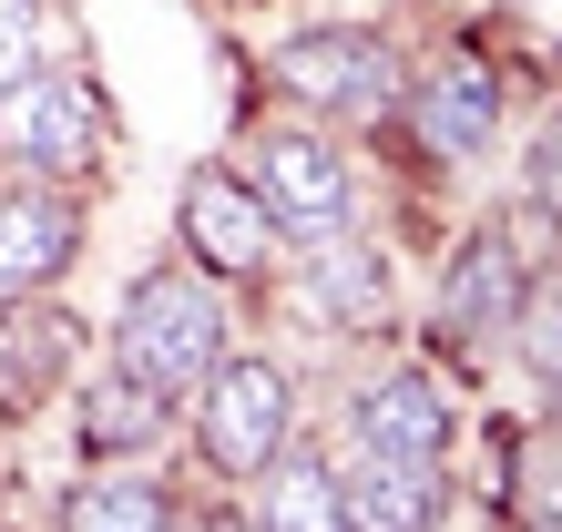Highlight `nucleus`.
Here are the masks:
<instances>
[{"label":"nucleus","instance_id":"obj_5","mask_svg":"<svg viewBox=\"0 0 562 532\" xmlns=\"http://www.w3.org/2000/svg\"><path fill=\"white\" fill-rule=\"evenodd\" d=\"M400 133H409V154L419 164H440V175H471V164L502 154V133H512V73L491 62L481 42H429L409 62V82H400Z\"/></svg>","mask_w":562,"mask_h":532},{"label":"nucleus","instance_id":"obj_3","mask_svg":"<svg viewBox=\"0 0 562 532\" xmlns=\"http://www.w3.org/2000/svg\"><path fill=\"white\" fill-rule=\"evenodd\" d=\"M400 82H409V52L379 21H317L267 52V92L327 133H389L400 123Z\"/></svg>","mask_w":562,"mask_h":532},{"label":"nucleus","instance_id":"obj_1","mask_svg":"<svg viewBox=\"0 0 562 532\" xmlns=\"http://www.w3.org/2000/svg\"><path fill=\"white\" fill-rule=\"evenodd\" d=\"M296 430H307V379H296L277 348L236 339L205 379L184 389V451H194V472L225 481V491H246Z\"/></svg>","mask_w":562,"mask_h":532},{"label":"nucleus","instance_id":"obj_6","mask_svg":"<svg viewBox=\"0 0 562 532\" xmlns=\"http://www.w3.org/2000/svg\"><path fill=\"white\" fill-rule=\"evenodd\" d=\"M532 287H542V246L521 236L512 215H481L471 236H450L440 266H429V339L460 348V358L471 348H512Z\"/></svg>","mask_w":562,"mask_h":532},{"label":"nucleus","instance_id":"obj_2","mask_svg":"<svg viewBox=\"0 0 562 532\" xmlns=\"http://www.w3.org/2000/svg\"><path fill=\"white\" fill-rule=\"evenodd\" d=\"M225 348H236V287H215L205 266H184V256L144 266V277L123 287L113 328H103V358L134 369V379H154L164 399H184Z\"/></svg>","mask_w":562,"mask_h":532},{"label":"nucleus","instance_id":"obj_8","mask_svg":"<svg viewBox=\"0 0 562 532\" xmlns=\"http://www.w3.org/2000/svg\"><path fill=\"white\" fill-rule=\"evenodd\" d=\"M113 154V103L82 62H31V73L0 92V164L11 175H52V185H92Z\"/></svg>","mask_w":562,"mask_h":532},{"label":"nucleus","instance_id":"obj_4","mask_svg":"<svg viewBox=\"0 0 562 532\" xmlns=\"http://www.w3.org/2000/svg\"><path fill=\"white\" fill-rule=\"evenodd\" d=\"M236 175L256 185V206L277 215V236H338V225H369V175H358V154H348V133H327L307 113H267V123H246V144H236Z\"/></svg>","mask_w":562,"mask_h":532},{"label":"nucleus","instance_id":"obj_18","mask_svg":"<svg viewBox=\"0 0 562 532\" xmlns=\"http://www.w3.org/2000/svg\"><path fill=\"white\" fill-rule=\"evenodd\" d=\"M512 348H521V369L542 379V410L562 420V277H552V266H542L532 308H521V328H512Z\"/></svg>","mask_w":562,"mask_h":532},{"label":"nucleus","instance_id":"obj_14","mask_svg":"<svg viewBox=\"0 0 562 532\" xmlns=\"http://www.w3.org/2000/svg\"><path fill=\"white\" fill-rule=\"evenodd\" d=\"M72 441H82V461H113V451H164V430L184 420V399H164L154 379H134V369H82L72 389Z\"/></svg>","mask_w":562,"mask_h":532},{"label":"nucleus","instance_id":"obj_17","mask_svg":"<svg viewBox=\"0 0 562 532\" xmlns=\"http://www.w3.org/2000/svg\"><path fill=\"white\" fill-rule=\"evenodd\" d=\"M512 512L521 522H542V532H562V420L542 410V430L512 451Z\"/></svg>","mask_w":562,"mask_h":532},{"label":"nucleus","instance_id":"obj_12","mask_svg":"<svg viewBox=\"0 0 562 532\" xmlns=\"http://www.w3.org/2000/svg\"><path fill=\"white\" fill-rule=\"evenodd\" d=\"M338 502H348V532H429V522L460 512V472H419V461L338 451Z\"/></svg>","mask_w":562,"mask_h":532},{"label":"nucleus","instance_id":"obj_9","mask_svg":"<svg viewBox=\"0 0 562 532\" xmlns=\"http://www.w3.org/2000/svg\"><path fill=\"white\" fill-rule=\"evenodd\" d=\"M277 308L307 318L317 339H379L389 318H400V266L369 225H338V236H296L277 256Z\"/></svg>","mask_w":562,"mask_h":532},{"label":"nucleus","instance_id":"obj_10","mask_svg":"<svg viewBox=\"0 0 562 532\" xmlns=\"http://www.w3.org/2000/svg\"><path fill=\"white\" fill-rule=\"evenodd\" d=\"M175 256H184V266H205L215 287L256 297V287L277 277L286 236H277V215L256 206V185L236 175V164H194L184 195H175Z\"/></svg>","mask_w":562,"mask_h":532},{"label":"nucleus","instance_id":"obj_19","mask_svg":"<svg viewBox=\"0 0 562 532\" xmlns=\"http://www.w3.org/2000/svg\"><path fill=\"white\" fill-rule=\"evenodd\" d=\"M512 225L542 246V266H562V123L532 144V175H521V206H512Z\"/></svg>","mask_w":562,"mask_h":532},{"label":"nucleus","instance_id":"obj_13","mask_svg":"<svg viewBox=\"0 0 562 532\" xmlns=\"http://www.w3.org/2000/svg\"><path fill=\"white\" fill-rule=\"evenodd\" d=\"M184 512H194V502L164 481V461H154V451L82 461V481L61 491V522H72V532H164V522H184Z\"/></svg>","mask_w":562,"mask_h":532},{"label":"nucleus","instance_id":"obj_15","mask_svg":"<svg viewBox=\"0 0 562 532\" xmlns=\"http://www.w3.org/2000/svg\"><path fill=\"white\" fill-rule=\"evenodd\" d=\"M82 379V318L52 297H21V308H0V410H21L31 389H72Z\"/></svg>","mask_w":562,"mask_h":532},{"label":"nucleus","instance_id":"obj_7","mask_svg":"<svg viewBox=\"0 0 562 532\" xmlns=\"http://www.w3.org/2000/svg\"><path fill=\"white\" fill-rule=\"evenodd\" d=\"M338 451H379V461H419V472H460V389L429 358H358L338 379Z\"/></svg>","mask_w":562,"mask_h":532},{"label":"nucleus","instance_id":"obj_20","mask_svg":"<svg viewBox=\"0 0 562 532\" xmlns=\"http://www.w3.org/2000/svg\"><path fill=\"white\" fill-rule=\"evenodd\" d=\"M61 52V21H52V0H0V92H11L31 62H52Z\"/></svg>","mask_w":562,"mask_h":532},{"label":"nucleus","instance_id":"obj_11","mask_svg":"<svg viewBox=\"0 0 562 532\" xmlns=\"http://www.w3.org/2000/svg\"><path fill=\"white\" fill-rule=\"evenodd\" d=\"M82 246H92V206H82V185L11 175V164H0V308H21V297H52V287L82 266Z\"/></svg>","mask_w":562,"mask_h":532},{"label":"nucleus","instance_id":"obj_16","mask_svg":"<svg viewBox=\"0 0 562 532\" xmlns=\"http://www.w3.org/2000/svg\"><path fill=\"white\" fill-rule=\"evenodd\" d=\"M256 532H348V502H338V451H317L307 430L267 461V472L246 481V502H236Z\"/></svg>","mask_w":562,"mask_h":532}]
</instances>
